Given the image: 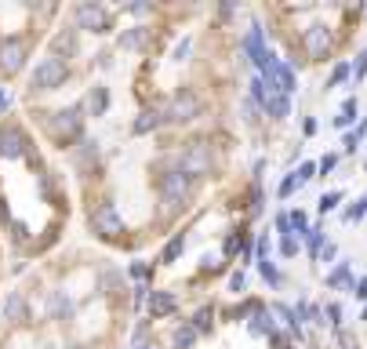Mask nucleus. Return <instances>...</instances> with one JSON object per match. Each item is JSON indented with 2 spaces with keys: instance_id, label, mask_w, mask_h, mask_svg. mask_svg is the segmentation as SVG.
Returning a JSON list of instances; mask_svg holds the SVG:
<instances>
[{
  "instance_id": "nucleus-14",
  "label": "nucleus",
  "mask_w": 367,
  "mask_h": 349,
  "mask_svg": "<svg viewBox=\"0 0 367 349\" xmlns=\"http://www.w3.org/2000/svg\"><path fill=\"white\" fill-rule=\"evenodd\" d=\"M262 109L273 120H284V117H291V102H287V95H280V91H273L269 88V95H266V102H262Z\"/></svg>"
},
{
  "instance_id": "nucleus-27",
  "label": "nucleus",
  "mask_w": 367,
  "mask_h": 349,
  "mask_svg": "<svg viewBox=\"0 0 367 349\" xmlns=\"http://www.w3.org/2000/svg\"><path fill=\"white\" fill-rule=\"evenodd\" d=\"M316 171H320V164H316V161H302V168L295 171V179H298V186H306L309 179H316Z\"/></svg>"
},
{
  "instance_id": "nucleus-42",
  "label": "nucleus",
  "mask_w": 367,
  "mask_h": 349,
  "mask_svg": "<svg viewBox=\"0 0 367 349\" xmlns=\"http://www.w3.org/2000/svg\"><path fill=\"white\" fill-rule=\"evenodd\" d=\"M353 295L360 298V302H367V277H360V280L353 284Z\"/></svg>"
},
{
  "instance_id": "nucleus-10",
  "label": "nucleus",
  "mask_w": 367,
  "mask_h": 349,
  "mask_svg": "<svg viewBox=\"0 0 367 349\" xmlns=\"http://www.w3.org/2000/svg\"><path fill=\"white\" fill-rule=\"evenodd\" d=\"M262 76H266V84L273 88V91H280V95H291V91H295V70L287 66V62H280V58H277Z\"/></svg>"
},
{
  "instance_id": "nucleus-24",
  "label": "nucleus",
  "mask_w": 367,
  "mask_h": 349,
  "mask_svg": "<svg viewBox=\"0 0 367 349\" xmlns=\"http://www.w3.org/2000/svg\"><path fill=\"white\" fill-rule=\"evenodd\" d=\"M345 76H353V66H349V62H339V66L331 70V76H327V84H324V88H327V91H331V88H339Z\"/></svg>"
},
{
  "instance_id": "nucleus-46",
  "label": "nucleus",
  "mask_w": 367,
  "mask_h": 349,
  "mask_svg": "<svg viewBox=\"0 0 367 349\" xmlns=\"http://www.w3.org/2000/svg\"><path fill=\"white\" fill-rule=\"evenodd\" d=\"M236 247H240V236H229V241H226V255H233Z\"/></svg>"
},
{
  "instance_id": "nucleus-12",
  "label": "nucleus",
  "mask_w": 367,
  "mask_h": 349,
  "mask_svg": "<svg viewBox=\"0 0 367 349\" xmlns=\"http://www.w3.org/2000/svg\"><path fill=\"white\" fill-rule=\"evenodd\" d=\"M26 153V138L19 128H4L0 131V156H8V161H19Z\"/></svg>"
},
{
  "instance_id": "nucleus-19",
  "label": "nucleus",
  "mask_w": 367,
  "mask_h": 349,
  "mask_svg": "<svg viewBox=\"0 0 367 349\" xmlns=\"http://www.w3.org/2000/svg\"><path fill=\"white\" fill-rule=\"evenodd\" d=\"M197 339H200V331L193 324H179V327H174V335H171V346L174 349H193Z\"/></svg>"
},
{
  "instance_id": "nucleus-29",
  "label": "nucleus",
  "mask_w": 367,
  "mask_h": 349,
  "mask_svg": "<svg viewBox=\"0 0 367 349\" xmlns=\"http://www.w3.org/2000/svg\"><path fill=\"white\" fill-rule=\"evenodd\" d=\"M342 197H345L342 189H331V193H324V197H320V211H324V215H327V211H334V208L342 204Z\"/></svg>"
},
{
  "instance_id": "nucleus-49",
  "label": "nucleus",
  "mask_w": 367,
  "mask_h": 349,
  "mask_svg": "<svg viewBox=\"0 0 367 349\" xmlns=\"http://www.w3.org/2000/svg\"><path fill=\"white\" fill-rule=\"evenodd\" d=\"M364 168H367V164H364Z\"/></svg>"
},
{
  "instance_id": "nucleus-21",
  "label": "nucleus",
  "mask_w": 367,
  "mask_h": 349,
  "mask_svg": "<svg viewBox=\"0 0 367 349\" xmlns=\"http://www.w3.org/2000/svg\"><path fill=\"white\" fill-rule=\"evenodd\" d=\"M117 44H120V47H127V51H138V47L146 44V29H142V26H135V29H124V33L117 37Z\"/></svg>"
},
{
  "instance_id": "nucleus-15",
  "label": "nucleus",
  "mask_w": 367,
  "mask_h": 349,
  "mask_svg": "<svg viewBox=\"0 0 367 349\" xmlns=\"http://www.w3.org/2000/svg\"><path fill=\"white\" fill-rule=\"evenodd\" d=\"M51 55L62 58V55H76V29H62V33H55L51 40Z\"/></svg>"
},
{
  "instance_id": "nucleus-43",
  "label": "nucleus",
  "mask_w": 367,
  "mask_h": 349,
  "mask_svg": "<svg viewBox=\"0 0 367 349\" xmlns=\"http://www.w3.org/2000/svg\"><path fill=\"white\" fill-rule=\"evenodd\" d=\"M189 47H193V40H189V37H186V40H182L179 47H174V62H182V58L189 55Z\"/></svg>"
},
{
  "instance_id": "nucleus-35",
  "label": "nucleus",
  "mask_w": 367,
  "mask_h": 349,
  "mask_svg": "<svg viewBox=\"0 0 367 349\" xmlns=\"http://www.w3.org/2000/svg\"><path fill=\"white\" fill-rule=\"evenodd\" d=\"M269 251H273L269 236H259V241H254V259H259V262H269Z\"/></svg>"
},
{
  "instance_id": "nucleus-23",
  "label": "nucleus",
  "mask_w": 367,
  "mask_h": 349,
  "mask_svg": "<svg viewBox=\"0 0 367 349\" xmlns=\"http://www.w3.org/2000/svg\"><path fill=\"white\" fill-rule=\"evenodd\" d=\"M4 313H8V320H11V324H22V320H26V298H22L19 291H15V295L8 298Z\"/></svg>"
},
{
  "instance_id": "nucleus-17",
  "label": "nucleus",
  "mask_w": 367,
  "mask_h": 349,
  "mask_svg": "<svg viewBox=\"0 0 367 349\" xmlns=\"http://www.w3.org/2000/svg\"><path fill=\"white\" fill-rule=\"evenodd\" d=\"M84 109H88L91 117H102L106 109H109V91L106 88H91L88 99H84Z\"/></svg>"
},
{
  "instance_id": "nucleus-6",
  "label": "nucleus",
  "mask_w": 367,
  "mask_h": 349,
  "mask_svg": "<svg viewBox=\"0 0 367 349\" xmlns=\"http://www.w3.org/2000/svg\"><path fill=\"white\" fill-rule=\"evenodd\" d=\"M22 66H26V44L19 37H8L4 44H0V73L15 76Z\"/></svg>"
},
{
  "instance_id": "nucleus-1",
  "label": "nucleus",
  "mask_w": 367,
  "mask_h": 349,
  "mask_svg": "<svg viewBox=\"0 0 367 349\" xmlns=\"http://www.w3.org/2000/svg\"><path fill=\"white\" fill-rule=\"evenodd\" d=\"M84 106H70V109H58V113H51L44 120V128H47V135H51L55 142H73V138H81V128H84Z\"/></svg>"
},
{
  "instance_id": "nucleus-11",
  "label": "nucleus",
  "mask_w": 367,
  "mask_h": 349,
  "mask_svg": "<svg viewBox=\"0 0 367 349\" xmlns=\"http://www.w3.org/2000/svg\"><path fill=\"white\" fill-rule=\"evenodd\" d=\"M164 120H171V117H168V102H156V106H149L146 113H142V117L131 124V131H135V135H149V131L161 128Z\"/></svg>"
},
{
  "instance_id": "nucleus-7",
  "label": "nucleus",
  "mask_w": 367,
  "mask_h": 349,
  "mask_svg": "<svg viewBox=\"0 0 367 349\" xmlns=\"http://www.w3.org/2000/svg\"><path fill=\"white\" fill-rule=\"evenodd\" d=\"M302 47H306L309 58H324L331 51V29L327 26H309L302 29Z\"/></svg>"
},
{
  "instance_id": "nucleus-45",
  "label": "nucleus",
  "mask_w": 367,
  "mask_h": 349,
  "mask_svg": "<svg viewBox=\"0 0 367 349\" xmlns=\"http://www.w3.org/2000/svg\"><path fill=\"white\" fill-rule=\"evenodd\" d=\"M339 346H342V349H357L353 335H345V331H339Z\"/></svg>"
},
{
  "instance_id": "nucleus-44",
  "label": "nucleus",
  "mask_w": 367,
  "mask_h": 349,
  "mask_svg": "<svg viewBox=\"0 0 367 349\" xmlns=\"http://www.w3.org/2000/svg\"><path fill=\"white\" fill-rule=\"evenodd\" d=\"M334 255H339V247H334V244H324V251H320V259H316V262H334Z\"/></svg>"
},
{
  "instance_id": "nucleus-39",
  "label": "nucleus",
  "mask_w": 367,
  "mask_h": 349,
  "mask_svg": "<svg viewBox=\"0 0 367 349\" xmlns=\"http://www.w3.org/2000/svg\"><path fill=\"white\" fill-rule=\"evenodd\" d=\"M316 164H320V174H331V171H334V164H339V156H334V153H327V156H320Z\"/></svg>"
},
{
  "instance_id": "nucleus-4",
  "label": "nucleus",
  "mask_w": 367,
  "mask_h": 349,
  "mask_svg": "<svg viewBox=\"0 0 367 349\" xmlns=\"http://www.w3.org/2000/svg\"><path fill=\"white\" fill-rule=\"evenodd\" d=\"M211 146H204V142H193L182 156H179V168L189 174V179H200V174H211Z\"/></svg>"
},
{
  "instance_id": "nucleus-2",
  "label": "nucleus",
  "mask_w": 367,
  "mask_h": 349,
  "mask_svg": "<svg viewBox=\"0 0 367 349\" xmlns=\"http://www.w3.org/2000/svg\"><path fill=\"white\" fill-rule=\"evenodd\" d=\"M189 189H193V179H189L182 168L161 174V200H164L168 211H179L182 208V204L189 200Z\"/></svg>"
},
{
  "instance_id": "nucleus-20",
  "label": "nucleus",
  "mask_w": 367,
  "mask_h": 349,
  "mask_svg": "<svg viewBox=\"0 0 367 349\" xmlns=\"http://www.w3.org/2000/svg\"><path fill=\"white\" fill-rule=\"evenodd\" d=\"M182 251H186V236H182V233H174L171 241L164 244V255H161V262H164V266H174V262L182 259Z\"/></svg>"
},
{
  "instance_id": "nucleus-48",
  "label": "nucleus",
  "mask_w": 367,
  "mask_h": 349,
  "mask_svg": "<svg viewBox=\"0 0 367 349\" xmlns=\"http://www.w3.org/2000/svg\"><path fill=\"white\" fill-rule=\"evenodd\" d=\"M135 349H153V346H135Z\"/></svg>"
},
{
  "instance_id": "nucleus-16",
  "label": "nucleus",
  "mask_w": 367,
  "mask_h": 349,
  "mask_svg": "<svg viewBox=\"0 0 367 349\" xmlns=\"http://www.w3.org/2000/svg\"><path fill=\"white\" fill-rule=\"evenodd\" d=\"M353 273H349V262H339V266H334L331 269V273H327V288H345L349 295H353Z\"/></svg>"
},
{
  "instance_id": "nucleus-36",
  "label": "nucleus",
  "mask_w": 367,
  "mask_h": 349,
  "mask_svg": "<svg viewBox=\"0 0 367 349\" xmlns=\"http://www.w3.org/2000/svg\"><path fill=\"white\" fill-rule=\"evenodd\" d=\"M364 76H367V51H360L357 62H353V84H360Z\"/></svg>"
},
{
  "instance_id": "nucleus-5",
  "label": "nucleus",
  "mask_w": 367,
  "mask_h": 349,
  "mask_svg": "<svg viewBox=\"0 0 367 349\" xmlns=\"http://www.w3.org/2000/svg\"><path fill=\"white\" fill-rule=\"evenodd\" d=\"M73 19H76V29H88V33H106L109 29V11L102 4H76Z\"/></svg>"
},
{
  "instance_id": "nucleus-8",
  "label": "nucleus",
  "mask_w": 367,
  "mask_h": 349,
  "mask_svg": "<svg viewBox=\"0 0 367 349\" xmlns=\"http://www.w3.org/2000/svg\"><path fill=\"white\" fill-rule=\"evenodd\" d=\"M91 229L102 233V236H120L124 233V218L117 215L113 204H102V208L91 215Z\"/></svg>"
},
{
  "instance_id": "nucleus-9",
  "label": "nucleus",
  "mask_w": 367,
  "mask_h": 349,
  "mask_svg": "<svg viewBox=\"0 0 367 349\" xmlns=\"http://www.w3.org/2000/svg\"><path fill=\"white\" fill-rule=\"evenodd\" d=\"M168 117L171 120H197L200 117V99H197L193 91H179L168 102Z\"/></svg>"
},
{
  "instance_id": "nucleus-41",
  "label": "nucleus",
  "mask_w": 367,
  "mask_h": 349,
  "mask_svg": "<svg viewBox=\"0 0 367 349\" xmlns=\"http://www.w3.org/2000/svg\"><path fill=\"white\" fill-rule=\"evenodd\" d=\"M342 146H345V153H357V146H360V138H357L353 131H345V135H342Z\"/></svg>"
},
{
  "instance_id": "nucleus-38",
  "label": "nucleus",
  "mask_w": 367,
  "mask_h": 349,
  "mask_svg": "<svg viewBox=\"0 0 367 349\" xmlns=\"http://www.w3.org/2000/svg\"><path fill=\"white\" fill-rule=\"evenodd\" d=\"M229 291H236V295H244V291H247V277H244V269H236V273L229 277Z\"/></svg>"
},
{
  "instance_id": "nucleus-37",
  "label": "nucleus",
  "mask_w": 367,
  "mask_h": 349,
  "mask_svg": "<svg viewBox=\"0 0 367 349\" xmlns=\"http://www.w3.org/2000/svg\"><path fill=\"white\" fill-rule=\"evenodd\" d=\"M295 186H298L295 174H284V182H280V189H277V197H280V200H287V197L295 193Z\"/></svg>"
},
{
  "instance_id": "nucleus-33",
  "label": "nucleus",
  "mask_w": 367,
  "mask_h": 349,
  "mask_svg": "<svg viewBox=\"0 0 367 349\" xmlns=\"http://www.w3.org/2000/svg\"><path fill=\"white\" fill-rule=\"evenodd\" d=\"M273 226H277L280 236H295V229H291V215H287V211H280V215L273 218Z\"/></svg>"
},
{
  "instance_id": "nucleus-30",
  "label": "nucleus",
  "mask_w": 367,
  "mask_h": 349,
  "mask_svg": "<svg viewBox=\"0 0 367 349\" xmlns=\"http://www.w3.org/2000/svg\"><path fill=\"white\" fill-rule=\"evenodd\" d=\"M364 215H367V197L353 200V208H345V215H342V218H345V222H360Z\"/></svg>"
},
{
  "instance_id": "nucleus-31",
  "label": "nucleus",
  "mask_w": 367,
  "mask_h": 349,
  "mask_svg": "<svg viewBox=\"0 0 367 349\" xmlns=\"http://www.w3.org/2000/svg\"><path fill=\"white\" fill-rule=\"evenodd\" d=\"M259 273H262V280L269 284V288H277V284H280V273H277L273 262H259Z\"/></svg>"
},
{
  "instance_id": "nucleus-3",
  "label": "nucleus",
  "mask_w": 367,
  "mask_h": 349,
  "mask_svg": "<svg viewBox=\"0 0 367 349\" xmlns=\"http://www.w3.org/2000/svg\"><path fill=\"white\" fill-rule=\"evenodd\" d=\"M66 76H70L66 62L55 58V55H47V58L37 62V70H33V88L37 91H55L58 84H66Z\"/></svg>"
},
{
  "instance_id": "nucleus-47",
  "label": "nucleus",
  "mask_w": 367,
  "mask_h": 349,
  "mask_svg": "<svg viewBox=\"0 0 367 349\" xmlns=\"http://www.w3.org/2000/svg\"><path fill=\"white\" fill-rule=\"evenodd\" d=\"M4 106H8V95H4V91H0V109H4Z\"/></svg>"
},
{
  "instance_id": "nucleus-32",
  "label": "nucleus",
  "mask_w": 367,
  "mask_h": 349,
  "mask_svg": "<svg viewBox=\"0 0 367 349\" xmlns=\"http://www.w3.org/2000/svg\"><path fill=\"white\" fill-rule=\"evenodd\" d=\"M280 255L284 259H295L298 255V236H280Z\"/></svg>"
},
{
  "instance_id": "nucleus-28",
  "label": "nucleus",
  "mask_w": 367,
  "mask_h": 349,
  "mask_svg": "<svg viewBox=\"0 0 367 349\" xmlns=\"http://www.w3.org/2000/svg\"><path fill=\"white\" fill-rule=\"evenodd\" d=\"M211 320H215V309L204 306V309H197V316H193V327H197V331H211Z\"/></svg>"
},
{
  "instance_id": "nucleus-40",
  "label": "nucleus",
  "mask_w": 367,
  "mask_h": 349,
  "mask_svg": "<svg viewBox=\"0 0 367 349\" xmlns=\"http://www.w3.org/2000/svg\"><path fill=\"white\" fill-rule=\"evenodd\" d=\"M309 309H313V306L306 302V298H298V306H295V316H298V324H302V320H309Z\"/></svg>"
},
{
  "instance_id": "nucleus-26",
  "label": "nucleus",
  "mask_w": 367,
  "mask_h": 349,
  "mask_svg": "<svg viewBox=\"0 0 367 349\" xmlns=\"http://www.w3.org/2000/svg\"><path fill=\"white\" fill-rule=\"evenodd\" d=\"M291 229H295L298 236H309V229H313V226H309V215L302 211V208H298V211H291Z\"/></svg>"
},
{
  "instance_id": "nucleus-34",
  "label": "nucleus",
  "mask_w": 367,
  "mask_h": 349,
  "mask_svg": "<svg viewBox=\"0 0 367 349\" xmlns=\"http://www.w3.org/2000/svg\"><path fill=\"white\" fill-rule=\"evenodd\" d=\"M324 316H327L331 327H342V306H339V302H327V306H324Z\"/></svg>"
},
{
  "instance_id": "nucleus-13",
  "label": "nucleus",
  "mask_w": 367,
  "mask_h": 349,
  "mask_svg": "<svg viewBox=\"0 0 367 349\" xmlns=\"http://www.w3.org/2000/svg\"><path fill=\"white\" fill-rule=\"evenodd\" d=\"M174 306H179V298H174L171 291H153V295H149V316H153V320H161V316H171Z\"/></svg>"
},
{
  "instance_id": "nucleus-25",
  "label": "nucleus",
  "mask_w": 367,
  "mask_h": 349,
  "mask_svg": "<svg viewBox=\"0 0 367 349\" xmlns=\"http://www.w3.org/2000/svg\"><path fill=\"white\" fill-rule=\"evenodd\" d=\"M306 244H309V255H313V259H320V251H324V229H320V226H313L309 236H306Z\"/></svg>"
},
{
  "instance_id": "nucleus-22",
  "label": "nucleus",
  "mask_w": 367,
  "mask_h": 349,
  "mask_svg": "<svg viewBox=\"0 0 367 349\" xmlns=\"http://www.w3.org/2000/svg\"><path fill=\"white\" fill-rule=\"evenodd\" d=\"M357 117H360V102H357V99H345V102H342V113L334 117V128H349Z\"/></svg>"
},
{
  "instance_id": "nucleus-18",
  "label": "nucleus",
  "mask_w": 367,
  "mask_h": 349,
  "mask_svg": "<svg viewBox=\"0 0 367 349\" xmlns=\"http://www.w3.org/2000/svg\"><path fill=\"white\" fill-rule=\"evenodd\" d=\"M47 313H51L55 320H70V316H73V302L62 291H55L51 298H47Z\"/></svg>"
}]
</instances>
